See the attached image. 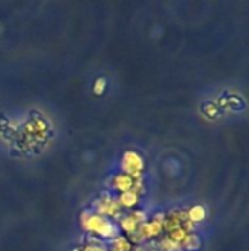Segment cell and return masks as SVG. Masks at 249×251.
I'll return each mask as SVG.
<instances>
[{"label":"cell","mask_w":249,"mask_h":251,"mask_svg":"<svg viewBox=\"0 0 249 251\" xmlns=\"http://www.w3.org/2000/svg\"><path fill=\"white\" fill-rule=\"evenodd\" d=\"M82 226L94 234H98L104 238H117L119 228L112 224L106 216H101L95 212H84Z\"/></svg>","instance_id":"obj_1"},{"label":"cell","mask_w":249,"mask_h":251,"mask_svg":"<svg viewBox=\"0 0 249 251\" xmlns=\"http://www.w3.org/2000/svg\"><path fill=\"white\" fill-rule=\"evenodd\" d=\"M122 168L126 175H129L134 179L141 178V172L144 169V160L142 157L135 151H126L122 159Z\"/></svg>","instance_id":"obj_2"},{"label":"cell","mask_w":249,"mask_h":251,"mask_svg":"<svg viewBox=\"0 0 249 251\" xmlns=\"http://www.w3.org/2000/svg\"><path fill=\"white\" fill-rule=\"evenodd\" d=\"M95 206H97V212L95 213H98L101 216H104V215H107V216H116L120 212L119 200L113 199L112 196H104V197L98 199V201H97Z\"/></svg>","instance_id":"obj_3"},{"label":"cell","mask_w":249,"mask_h":251,"mask_svg":"<svg viewBox=\"0 0 249 251\" xmlns=\"http://www.w3.org/2000/svg\"><path fill=\"white\" fill-rule=\"evenodd\" d=\"M132 185H134V178H131V176L126 175V174L117 175V176L114 178V187H116L117 190H120L122 193L131 191V190H132Z\"/></svg>","instance_id":"obj_4"},{"label":"cell","mask_w":249,"mask_h":251,"mask_svg":"<svg viewBox=\"0 0 249 251\" xmlns=\"http://www.w3.org/2000/svg\"><path fill=\"white\" fill-rule=\"evenodd\" d=\"M138 203V194L134 193L132 190L131 191H126V193H122V196L119 197V204L120 207L125 206V207H132Z\"/></svg>","instance_id":"obj_5"},{"label":"cell","mask_w":249,"mask_h":251,"mask_svg":"<svg viewBox=\"0 0 249 251\" xmlns=\"http://www.w3.org/2000/svg\"><path fill=\"white\" fill-rule=\"evenodd\" d=\"M205 218V209L203 206H195L189 210L188 213V219L189 222H200Z\"/></svg>","instance_id":"obj_6"},{"label":"cell","mask_w":249,"mask_h":251,"mask_svg":"<svg viewBox=\"0 0 249 251\" xmlns=\"http://www.w3.org/2000/svg\"><path fill=\"white\" fill-rule=\"evenodd\" d=\"M131 249V244L128 243L126 238L117 237L113 243H112V250L113 251H128Z\"/></svg>","instance_id":"obj_7"},{"label":"cell","mask_w":249,"mask_h":251,"mask_svg":"<svg viewBox=\"0 0 249 251\" xmlns=\"http://www.w3.org/2000/svg\"><path fill=\"white\" fill-rule=\"evenodd\" d=\"M75 251H106L103 247H98V246H85L82 249H78Z\"/></svg>","instance_id":"obj_8"},{"label":"cell","mask_w":249,"mask_h":251,"mask_svg":"<svg viewBox=\"0 0 249 251\" xmlns=\"http://www.w3.org/2000/svg\"><path fill=\"white\" fill-rule=\"evenodd\" d=\"M104 87H106L104 79H98V81H97V84H95V91H97V93H103Z\"/></svg>","instance_id":"obj_9"}]
</instances>
